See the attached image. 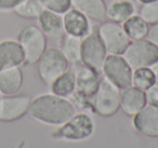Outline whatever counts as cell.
I'll return each instance as SVG.
<instances>
[{"instance_id": "6da1fadb", "label": "cell", "mask_w": 158, "mask_h": 148, "mask_svg": "<svg viewBox=\"0 0 158 148\" xmlns=\"http://www.w3.org/2000/svg\"><path fill=\"white\" fill-rule=\"evenodd\" d=\"M27 113L42 124L61 126L76 113V108L67 97L47 93L31 100Z\"/></svg>"}, {"instance_id": "7a4b0ae2", "label": "cell", "mask_w": 158, "mask_h": 148, "mask_svg": "<svg viewBox=\"0 0 158 148\" xmlns=\"http://www.w3.org/2000/svg\"><path fill=\"white\" fill-rule=\"evenodd\" d=\"M18 41L24 52L25 65H35L47 50V37L36 25L23 27L18 35Z\"/></svg>"}, {"instance_id": "3957f363", "label": "cell", "mask_w": 158, "mask_h": 148, "mask_svg": "<svg viewBox=\"0 0 158 148\" xmlns=\"http://www.w3.org/2000/svg\"><path fill=\"white\" fill-rule=\"evenodd\" d=\"M120 89L103 76L92 97L93 110L103 117L115 115L120 108Z\"/></svg>"}, {"instance_id": "277c9868", "label": "cell", "mask_w": 158, "mask_h": 148, "mask_svg": "<svg viewBox=\"0 0 158 148\" xmlns=\"http://www.w3.org/2000/svg\"><path fill=\"white\" fill-rule=\"evenodd\" d=\"M37 64L39 78L49 87L69 68V62L59 48L47 49Z\"/></svg>"}, {"instance_id": "5b68a950", "label": "cell", "mask_w": 158, "mask_h": 148, "mask_svg": "<svg viewBox=\"0 0 158 148\" xmlns=\"http://www.w3.org/2000/svg\"><path fill=\"white\" fill-rule=\"evenodd\" d=\"M94 133V122L88 113H75L68 121L62 124L54 133V137L63 141L78 142L92 136Z\"/></svg>"}, {"instance_id": "8992f818", "label": "cell", "mask_w": 158, "mask_h": 148, "mask_svg": "<svg viewBox=\"0 0 158 148\" xmlns=\"http://www.w3.org/2000/svg\"><path fill=\"white\" fill-rule=\"evenodd\" d=\"M123 56L132 69L151 67L158 60V46L147 38L131 41Z\"/></svg>"}, {"instance_id": "52a82bcc", "label": "cell", "mask_w": 158, "mask_h": 148, "mask_svg": "<svg viewBox=\"0 0 158 148\" xmlns=\"http://www.w3.org/2000/svg\"><path fill=\"white\" fill-rule=\"evenodd\" d=\"M107 51L98 31V26L89 35L82 38L81 42V63L101 74L104 62L107 56Z\"/></svg>"}, {"instance_id": "ba28073f", "label": "cell", "mask_w": 158, "mask_h": 148, "mask_svg": "<svg viewBox=\"0 0 158 148\" xmlns=\"http://www.w3.org/2000/svg\"><path fill=\"white\" fill-rule=\"evenodd\" d=\"M98 31L105 46L107 54L123 55L131 42L123 31V25L118 23L104 21L98 26Z\"/></svg>"}, {"instance_id": "9c48e42d", "label": "cell", "mask_w": 158, "mask_h": 148, "mask_svg": "<svg viewBox=\"0 0 158 148\" xmlns=\"http://www.w3.org/2000/svg\"><path fill=\"white\" fill-rule=\"evenodd\" d=\"M102 72L104 74V77L120 90L132 85L133 69L130 67L123 55L108 54L104 62Z\"/></svg>"}, {"instance_id": "30bf717a", "label": "cell", "mask_w": 158, "mask_h": 148, "mask_svg": "<svg viewBox=\"0 0 158 148\" xmlns=\"http://www.w3.org/2000/svg\"><path fill=\"white\" fill-rule=\"evenodd\" d=\"M31 98L27 95H1L0 97V121L12 122L28 113Z\"/></svg>"}, {"instance_id": "8fae6325", "label": "cell", "mask_w": 158, "mask_h": 148, "mask_svg": "<svg viewBox=\"0 0 158 148\" xmlns=\"http://www.w3.org/2000/svg\"><path fill=\"white\" fill-rule=\"evenodd\" d=\"M76 76V91L77 93L86 96L87 98L93 97L100 84V74L92 68L84 65L81 62L73 64Z\"/></svg>"}, {"instance_id": "7c38bea8", "label": "cell", "mask_w": 158, "mask_h": 148, "mask_svg": "<svg viewBox=\"0 0 158 148\" xmlns=\"http://www.w3.org/2000/svg\"><path fill=\"white\" fill-rule=\"evenodd\" d=\"M133 126L140 134L158 137V107L146 105L133 116Z\"/></svg>"}, {"instance_id": "4fadbf2b", "label": "cell", "mask_w": 158, "mask_h": 148, "mask_svg": "<svg viewBox=\"0 0 158 148\" xmlns=\"http://www.w3.org/2000/svg\"><path fill=\"white\" fill-rule=\"evenodd\" d=\"M63 27L65 34L79 38H85L92 31L90 20L73 8L63 14Z\"/></svg>"}, {"instance_id": "5bb4252c", "label": "cell", "mask_w": 158, "mask_h": 148, "mask_svg": "<svg viewBox=\"0 0 158 148\" xmlns=\"http://www.w3.org/2000/svg\"><path fill=\"white\" fill-rule=\"evenodd\" d=\"M25 56L18 40L6 39L0 41V72L24 64Z\"/></svg>"}, {"instance_id": "9a60e30c", "label": "cell", "mask_w": 158, "mask_h": 148, "mask_svg": "<svg viewBox=\"0 0 158 148\" xmlns=\"http://www.w3.org/2000/svg\"><path fill=\"white\" fill-rule=\"evenodd\" d=\"M147 105L145 92L130 85L120 93V108L127 116L133 117Z\"/></svg>"}, {"instance_id": "2e32d148", "label": "cell", "mask_w": 158, "mask_h": 148, "mask_svg": "<svg viewBox=\"0 0 158 148\" xmlns=\"http://www.w3.org/2000/svg\"><path fill=\"white\" fill-rule=\"evenodd\" d=\"M37 21L38 27L41 29L46 37H50L61 41L62 37L65 34L63 27V15L44 9L42 13L38 16Z\"/></svg>"}, {"instance_id": "e0dca14e", "label": "cell", "mask_w": 158, "mask_h": 148, "mask_svg": "<svg viewBox=\"0 0 158 148\" xmlns=\"http://www.w3.org/2000/svg\"><path fill=\"white\" fill-rule=\"evenodd\" d=\"M106 7L104 0H72L73 9L98 23L106 21Z\"/></svg>"}, {"instance_id": "ac0fdd59", "label": "cell", "mask_w": 158, "mask_h": 148, "mask_svg": "<svg viewBox=\"0 0 158 148\" xmlns=\"http://www.w3.org/2000/svg\"><path fill=\"white\" fill-rule=\"evenodd\" d=\"M23 72L20 66L10 67L0 72V93L1 95H14L23 85Z\"/></svg>"}, {"instance_id": "d6986e66", "label": "cell", "mask_w": 158, "mask_h": 148, "mask_svg": "<svg viewBox=\"0 0 158 148\" xmlns=\"http://www.w3.org/2000/svg\"><path fill=\"white\" fill-rule=\"evenodd\" d=\"M135 14V6L131 0H114L106 7V20L123 24Z\"/></svg>"}, {"instance_id": "ffe728a7", "label": "cell", "mask_w": 158, "mask_h": 148, "mask_svg": "<svg viewBox=\"0 0 158 148\" xmlns=\"http://www.w3.org/2000/svg\"><path fill=\"white\" fill-rule=\"evenodd\" d=\"M51 91L55 95L62 97L72 96L76 91V76H75L74 68H68L64 74L54 80L50 85Z\"/></svg>"}, {"instance_id": "44dd1931", "label": "cell", "mask_w": 158, "mask_h": 148, "mask_svg": "<svg viewBox=\"0 0 158 148\" xmlns=\"http://www.w3.org/2000/svg\"><path fill=\"white\" fill-rule=\"evenodd\" d=\"M121 25H123V31L127 34L130 41H135V40L147 38L149 25L139 14L138 15H135V14L132 15L131 18H129Z\"/></svg>"}, {"instance_id": "7402d4cb", "label": "cell", "mask_w": 158, "mask_h": 148, "mask_svg": "<svg viewBox=\"0 0 158 148\" xmlns=\"http://www.w3.org/2000/svg\"><path fill=\"white\" fill-rule=\"evenodd\" d=\"M81 42L82 38L64 34L61 39V51L67 61L72 64L81 61Z\"/></svg>"}, {"instance_id": "603a6c76", "label": "cell", "mask_w": 158, "mask_h": 148, "mask_svg": "<svg viewBox=\"0 0 158 148\" xmlns=\"http://www.w3.org/2000/svg\"><path fill=\"white\" fill-rule=\"evenodd\" d=\"M46 9L42 0H25L14 8L13 12L25 20H35Z\"/></svg>"}, {"instance_id": "cb8c5ba5", "label": "cell", "mask_w": 158, "mask_h": 148, "mask_svg": "<svg viewBox=\"0 0 158 148\" xmlns=\"http://www.w3.org/2000/svg\"><path fill=\"white\" fill-rule=\"evenodd\" d=\"M157 82V77L151 67H141L133 69L132 85L142 91H146L154 83Z\"/></svg>"}, {"instance_id": "d4e9b609", "label": "cell", "mask_w": 158, "mask_h": 148, "mask_svg": "<svg viewBox=\"0 0 158 148\" xmlns=\"http://www.w3.org/2000/svg\"><path fill=\"white\" fill-rule=\"evenodd\" d=\"M139 15L148 25L158 23V0H152L149 2L142 3L139 9Z\"/></svg>"}, {"instance_id": "484cf974", "label": "cell", "mask_w": 158, "mask_h": 148, "mask_svg": "<svg viewBox=\"0 0 158 148\" xmlns=\"http://www.w3.org/2000/svg\"><path fill=\"white\" fill-rule=\"evenodd\" d=\"M44 8L63 15L72 8V0H42Z\"/></svg>"}, {"instance_id": "4316f807", "label": "cell", "mask_w": 158, "mask_h": 148, "mask_svg": "<svg viewBox=\"0 0 158 148\" xmlns=\"http://www.w3.org/2000/svg\"><path fill=\"white\" fill-rule=\"evenodd\" d=\"M145 92V98H146L147 105L158 107V83H154L151 88L146 90Z\"/></svg>"}, {"instance_id": "83f0119b", "label": "cell", "mask_w": 158, "mask_h": 148, "mask_svg": "<svg viewBox=\"0 0 158 148\" xmlns=\"http://www.w3.org/2000/svg\"><path fill=\"white\" fill-rule=\"evenodd\" d=\"M25 0H0V12L13 11L14 8Z\"/></svg>"}, {"instance_id": "f1b7e54d", "label": "cell", "mask_w": 158, "mask_h": 148, "mask_svg": "<svg viewBox=\"0 0 158 148\" xmlns=\"http://www.w3.org/2000/svg\"><path fill=\"white\" fill-rule=\"evenodd\" d=\"M147 39L158 46V23L157 24L149 25L148 34H147Z\"/></svg>"}, {"instance_id": "f546056e", "label": "cell", "mask_w": 158, "mask_h": 148, "mask_svg": "<svg viewBox=\"0 0 158 148\" xmlns=\"http://www.w3.org/2000/svg\"><path fill=\"white\" fill-rule=\"evenodd\" d=\"M151 68H152V70L154 72V74L156 75V77L158 78V60L151 66Z\"/></svg>"}, {"instance_id": "4dcf8cb0", "label": "cell", "mask_w": 158, "mask_h": 148, "mask_svg": "<svg viewBox=\"0 0 158 148\" xmlns=\"http://www.w3.org/2000/svg\"><path fill=\"white\" fill-rule=\"evenodd\" d=\"M136 1H138V2H140L141 5H142V3H146V2H149V1H152V0H136Z\"/></svg>"}, {"instance_id": "1f68e13d", "label": "cell", "mask_w": 158, "mask_h": 148, "mask_svg": "<svg viewBox=\"0 0 158 148\" xmlns=\"http://www.w3.org/2000/svg\"><path fill=\"white\" fill-rule=\"evenodd\" d=\"M0 97H1V93H0Z\"/></svg>"}]
</instances>
